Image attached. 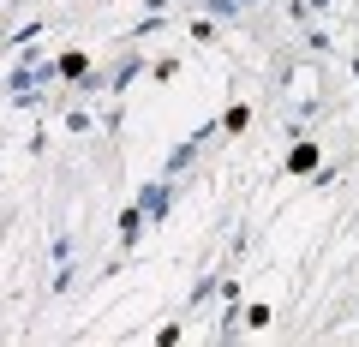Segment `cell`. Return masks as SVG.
Returning <instances> with one entry per match:
<instances>
[{
	"instance_id": "1",
	"label": "cell",
	"mask_w": 359,
	"mask_h": 347,
	"mask_svg": "<svg viewBox=\"0 0 359 347\" xmlns=\"http://www.w3.org/2000/svg\"><path fill=\"white\" fill-rule=\"evenodd\" d=\"M174 192H180L174 174H156V180H144L132 198H138V210H144L150 222H168V216H174Z\"/></svg>"
},
{
	"instance_id": "2",
	"label": "cell",
	"mask_w": 359,
	"mask_h": 347,
	"mask_svg": "<svg viewBox=\"0 0 359 347\" xmlns=\"http://www.w3.org/2000/svg\"><path fill=\"white\" fill-rule=\"evenodd\" d=\"M210 138H216V120H210V126H192V138H186V144H174V150H168L162 174H174V180H180V174H186V168L198 162V150H204Z\"/></svg>"
},
{
	"instance_id": "3",
	"label": "cell",
	"mask_w": 359,
	"mask_h": 347,
	"mask_svg": "<svg viewBox=\"0 0 359 347\" xmlns=\"http://www.w3.org/2000/svg\"><path fill=\"white\" fill-rule=\"evenodd\" d=\"M144 72H150V60H144L138 48H126V60H120L114 72H108V96H114V102H120V96L132 90V78H144Z\"/></svg>"
},
{
	"instance_id": "4",
	"label": "cell",
	"mask_w": 359,
	"mask_h": 347,
	"mask_svg": "<svg viewBox=\"0 0 359 347\" xmlns=\"http://www.w3.org/2000/svg\"><path fill=\"white\" fill-rule=\"evenodd\" d=\"M318 168H323V150L306 138V132H299L294 150H287V162H282V174H318Z\"/></svg>"
},
{
	"instance_id": "5",
	"label": "cell",
	"mask_w": 359,
	"mask_h": 347,
	"mask_svg": "<svg viewBox=\"0 0 359 347\" xmlns=\"http://www.w3.org/2000/svg\"><path fill=\"white\" fill-rule=\"evenodd\" d=\"M114 222H120V252H132V245L144 240V228H150V216H144V210H138V198H132V204L120 210Z\"/></svg>"
},
{
	"instance_id": "6",
	"label": "cell",
	"mask_w": 359,
	"mask_h": 347,
	"mask_svg": "<svg viewBox=\"0 0 359 347\" xmlns=\"http://www.w3.org/2000/svg\"><path fill=\"white\" fill-rule=\"evenodd\" d=\"M90 72H96V66H90V54H84V48H66V54H60V78H66V84H72V90H78V84H84Z\"/></svg>"
},
{
	"instance_id": "7",
	"label": "cell",
	"mask_w": 359,
	"mask_h": 347,
	"mask_svg": "<svg viewBox=\"0 0 359 347\" xmlns=\"http://www.w3.org/2000/svg\"><path fill=\"white\" fill-rule=\"evenodd\" d=\"M198 13H210L216 18V25H233V18H240V0H192Z\"/></svg>"
},
{
	"instance_id": "8",
	"label": "cell",
	"mask_w": 359,
	"mask_h": 347,
	"mask_svg": "<svg viewBox=\"0 0 359 347\" xmlns=\"http://www.w3.org/2000/svg\"><path fill=\"white\" fill-rule=\"evenodd\" d=\"M240 323H245V329H269V323H276V311L257 299V306H245V311H240Z\"/></svg>"
},
{
	"instance_id": "9",
	"label": "cell",
	"mask_w": 359,
	"mask_h": 347,
	"mask_svg": "<svg viewBox=\"0 0 359 347\" xmlns=\"http://www.w3.org/2000/svg\"><path fill=\"white\" fill-rule=\"evenodd\" d=\"M36 36H42V18H30V25H18L13 36H6V48H30Z\"/></svg>"
},
{
	"instance_id": "10",
	"label": "cell",
	"mask_w": 359,
	"mask_h": 347,
	"mask_svg": "<svg viewBox=\"0 0 359 347\" xmlns=\"http://www.w3.org/2000/svg\"><path fill=\"white\" fill-rule=\"evenodd\" d=\"M192 42H222V25H216V18H192Z\"/></svg>"
},
{
	"instance_id": "11",
	"label": "cell",
	"mask_w": 359,
	"mask_h": 347,
	"mask_svg": "<svg viewBox=\"0 0 359 347\" xmlns=\"http://www.w3.org/2000/svg\"><path fill=\"white\" fill-rule=\"evenodd\" d=\"M216 282H222V275H216V270H204V275H198V287H192V299H186V306H204V299L216 294Z\"/></svg>"
},
{
	"instance_id": "12",
	"label": "cell",
	"mask_w": 359,
	"mask_h": 347,
	"mask_svg": "<svg viewBox=\"0 0 359 347\" xmlns=\"http://www.w3.org/2000/svg\"><path fill=\"white\" fill-rule=\"evenodd\" d=\"M156 30H168V18H162V13H144L138 25H132V42H138V36H156Z\"/></svg>"
},
{
	"instance_id": "13",
	"label": "cell",
	"mask_w": 359,
	"mask_h": 347,
	"mask_svg": "<svg viewBox=\"0 0 359 347\" xmlns=\"http://www.w3.org/2000/svg\"><path fill=\"white\" fill-rule=\"evenodd\" d=\"M245 120H252V108H245V102H233V108H228V114H222V120H216V126H228V132H245Z\"/></svg>"
},
{
	"instance_id": "14",
	"label": "cell",
	"mask_w": 359,
	"mask_h": 347,
	"mask_svg": "<svg viewBox=\"0 0 359 347\" xmlns=\"http://www.w3.org/2000/svg\"><path fill=\"white\" fill-rule=\"evenodd\" d=\"M306 48H311V54H330L335 42H330V30H323V25H311V30H306Z\"/></svg>"
},
{
	"instance_id": "15",
	"label": "cell",
	"mask_w": 359,
	"mask_h": 347,
	"mask_svg": "<svg viewBox=\"0 0 359 347\" xmlns=\"http://www.w3.org/2000/svg\"><path fill=\"white\" fill-rule=\"evenodd\" d=\"M96 126V114H90V108H72V114H66V132H90Z\"/></svg>"
},
{
	"instance_id": "16",
	"label": "cell",
	"mask_w": 359,
	"mask_h": 347,
	"mask_svg": "<svg viewBox=\"0 0 359 347\" xmlns=\"http://www.w3.org/2000/svg\"><path fill=\"white\" fill-rule=\"evenodd\" d=\"M174 72H180V60H168V54H162V60L150 66V78H156V84H168V78H174Z\"/></svg>"
},
{
	"instance_id": "17",
	"label": "cell",
	"mask_w": 359,
	"mask_h": 347,
	"mask_svg": "<svg viewBox=\"0 0 359 347\" xmlns=\"http://www.w3.org/2000/svg\"><path fill=\"white\" fill-rule=\"evenodd\" d=\"M54 264H72V233H54Z\"/></svg>"
},
{
	"instance_id": "18",
	"label": "cell",
	"mask_w": 359,
	"mask_h": 347,
	"mask_svg": "<svg viewBox=\"0 0 359 347\" xmlns=\"http://www.w3.org/2000/svg\"><path fill=\"white\" fill-rule=\"evenodd\" d=\"M306 6H311V13H330V6H335V0H306Z\"/></svg>"
},
{
	"instance_id": "19",
	"label": "cell",
	"mask_w": 359,
	"mask_h": 347,
	"mask_svg": "<svg viewBox=\"0 0 359 347\" xmlns=\"http://www.w3.org/2000/svg\"><path fill=\"white\" fill-rule=\"evenodd\" d=\"M144 6H150V13H168V0H144Z\"/></svg>"
},
{
	"instance_id": "20",
	"label": "cell",
	"mask_w": 359,
	"mask_h": 347,
	"mask_svg": "<svg viewBox=\"0 0 359 347\" xmlns=\"http://www.w3.org/2000/svg\"><path fill=\"white\" fill-rule=\"evenodd\" d=\"M353 84H359V54H353Z\"/></svg>"
},
{
	"instance_id": "21",
	"label": "cell",
	"mask_w": 359,
	"mask_h": 347,
	"mask_svg": "<svg viewBox=\"0 0 359 347\" xmlns=\"http://www.w3.org/2000/svg\"><path fill=\"white\" fill-rule=\"evenodd\" d=\"M240 6H252V0H240Z\"/></svg>"
}]
</instances>
